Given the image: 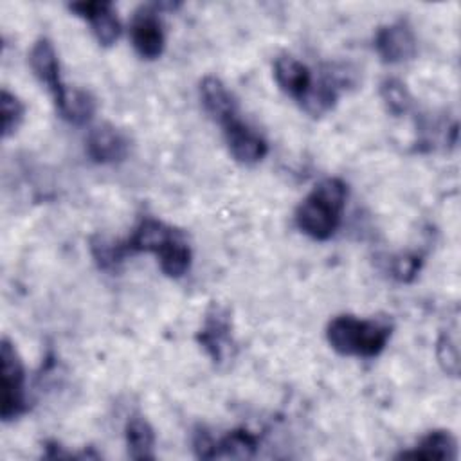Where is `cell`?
Here are the masks:
<instances>
[{
    "label": "cell",
    "mask_w": 461,
    "mask_h": 461,
    "mask_svg": "<svg viewBox=\"0 0 461 461\" xmlns=\"http://www.w3.org/2000/svg\"><path fill=\"white\" fill-rule=\"evenodd\" d=\"M124 438L128 456L131 459H155V432L153 427L142 416L135 414L126 421Z\"/></svg>",
    "instance_id": "obj_17"
},
{
    "label": "cell",
    "mask_w": 461,
    "mask_h": 461,
    "mask_svg": "<svg viewBox=\"0 0 461 461\" xmlns=\"http://www.w3.org/2000/svg\"><path fill=\"white\" fill-rule=\"evenodd\" d=\"M29 65L36 76V79L49 90V94L54 99L56 110H59L65 104L68 88L61 81L59 74V59L56 54V49L50 40L38 38L29 52Z\"/></svg>",
    "instance_id": "obj_6"
},
{
    "label": "cell",
    "mask_w": 461,
    "mask_h": 461,
    "mask_svg": "<svg viewBox=\"0 0 461 461\" xmlns=\"http://www.w3.org/2000/svg\"><path fill=\"white\" fill-rule=\"evenodd\" d=\"M182 230L173 229L171 225L146 216L139 221V225L133 229L130 238L119 241L122 254L130 256L135 252H153L158 254L173 238H176Z\"/></svg>",
    "instance_id": "obj_10"
},
{
    "label": "cell",
    "mask_w": 461,
    "mask_h": 461,
    "mask_svg": "<svg viewBox=\"0 0 461 461\" xmlns=\"http://www.w3.org/2000/svg\"><path fill=\"white\" fill-rule=\"evenodd\" d=\"M348 81L339 76V72L328 70L321 79L312 81L306 94L297 101L299 106L312 117H321L328 113L339 101V92Z\"/></svg>",
    "instance_id": "obj_12"
},
{
    "label": "cell",
    "mask_w": 461,
    "mask_h": 461,
    "mask_svg": "<svg viewBox=\"0 0 461 461\" xmlns=\"http://www.w3.org/2000/svg\"><path fill=\"white\" fill-rule=\"evenodd\" d=\"M375 50L384 63H405L418 52L414 31L405 20H398L380 27L375 34Z\"/></svg>",
    "instance_id": "obj_7"
},
{
    "label": "cell",
    "mask_w": 461,
    "mask_h": 461,
    "mask_svg": "<svg viewBox=\"0 0 461 461\" xmlns=\"http://www.w3.org/2000/svg\"><path fill=\"white\" fill-rule=\"evenodd\" d=\"M421 268V256L416 252H402L389 259V272L400 283H411Z\"/></svg>",
    "instance_id": "obj_23"
},
{
    "label": "cell",
    "mask_w": 461,
    "mask_h": 461,
    "mask_svg": "<svg viewBox=\"0 0 461 461\" xmlns=\"http://www.w3.org/2000/svg\"><path fill=\"white\" fill-rule=\"evenodd\" d=\"M196 342L218 366L229 362L234 357L236 344L230 331V317L225 308L212 304L207 310L203 324L196 333Z\"/></svg>",
    "instance_id": "obj_4"
},
{
    "label": "cell",
    "mask_w": 461,
    "mask_h": 461,
    "mask_svg": "<svg viewBox=\"0 0 461 461\" xmlns=\"http://www.w3.org/2000/svg\"><path fill=\"white\" fill-rule=\"evenodd\" d=\"M274 77L279 88L299 101L312 85L310 68L290 54H281L274 61Z\"/></svg>",
    "instance_id": "obj_13"
},
{
    "label": "cell",
    "mask_w": 461,
    "mask_h": 461,
    "mask_svg": "<svg viewBox=\"0 0 461 461\" xmlns=\"http://www.w3.org/2000/svg\"><path fill=\"white\" fill-rule=\"evenodd\" d=\"M130 140L110 122L94 126L86 135V153L97 164H113L128 157Z\"/></svg>",
    "instance_id": "obj_9"
},
{
    "label": "cell",
    "mask_w": 461,
    "mask_h": 461,
    "mask_svg": "<svg viewBox=\"0 0 461 461\" xmlns=\"http://www.w3.org/2000/svg\"><path fill=\"white\" fill-rule=\"evenodd\" d=\"M0 106H2V137L7 139L20 128L25 115V104L14 94L4 88L0 97Z\"/></svg>",
    "instance_id": "obj_21"
},
{
    "label": "cell",
    "mask_w": 461,
    "mask_h": 461,
    "mask_svg": "<svg viewBox=\"0 0 461 461\" xmlns=\"http://www.w3.org/2000/svg\"><path fill=\"white\" fill-rule=\"evenodd\" d=\"M158 265L160 270L167 277H182L189 267H191V249L185 241L184 232H180L176 238H173L158 254Z\"/></svg>",
    "instance_id": "obj_18"
},
{
    "label": "cell",
    "mask_w": 461,
    "mask_h": 461,
    "mask_svg": "<svg viewBox=\"0 0 461 461\" xmlns=\"http://www.w3.org/2000/svg\"><path fill=\"white\" fill-rule=\"evenodd\" d=\"M380 97L385 110L394 117L407 113L414 103L407 85L396 77H385L380 83Z\"/></svg>",
    "instance_id": "obj_20"
},
{
    "label": "cell",
    "mask_w": 461,
    "mask_h": 461,
    "mask_svg": "<svg viewBox=\"0 0 461 461\" xmlns=\"http://www.w3.org/2000/svg\"><path fill=\"white\" fill-rule=\"evenodd\" d=\"M130 38L137 54L144 59H157L164 52L166 38L157 5H140L130 23Z\"/></svg>",
    "instance_id": "obj_5"
},
{
    "label": "cell",
    "mask_w": 461,
    "mask_h": 461,
    "mask_svg": "<svg viewBox=\"0 0 461 461\" xmlns=\"http://www.w3.org/2000/svg\"><path fill=\"white\" fill-rule=\"evenodd\" d=\"M72 13L90 22L92 32L99 45L110 47L117 41L121 34V23L117 18V13L113 11V5L110 2L103 0H92V2H74L68 5Z\"/></svg>",
    "instance_id": "obj_11"
},
{
    "label": "cell",
    "mask_w": 461,
    "mask_h": 461,
    "mask_svg": "<svg viewBox=\"0 0 461 461\" xmlns=\"http://www.w3.org/2000/svg\"><path fill=\"white\" fill-rule=\"evenodd\" d=\"M346 198L348 185L340 178L330 176L317 182L306 198L297 205L295 225L312 240H330L340 223Z\"/></svg>",
    "instance_id": "obj_1"
},
{
    "label": "cell",
    "mask_w": 461,
    "mask_h": 461,
    "mask_svg": "<svg viewBox=\"0 0 461 461\" xmlns=\"http://www.w3.org/2000/svg\"><path fill=\"white\" fill-rule=\"evenodd\" d=\"M436 355L445 373L457 376L459 373V351H457V339L450 333V330L441 331L438 344H436Z\"/></svg>",
    "instance_id": "obj_22"
},
{
    "label": "cell",
    "mask_w": 461,
    "mask_h": 461,
    "mask_svg": "<svg viewBox=\"0 0 461 461\" xmlns=\"http://www.w3.org/2000/svg\"><path fill=\"white\" fill-rule=\"evenodd\" d=\"M259 439L247 429H234L214 439L211 459H250L256 456Z\"/></svg>",
    "instance_id": "obj_16"
},
{
    "label": "cell",
    "mask_w": 461,
    "mask_h": 461,
    "mask_svg": "<svg viewBox=\"0 0 461 461\" xmlns=\"http://www.w3.org/2000/svg\"><path fill=\"white\" fill-rule=\"evenodd\" d=\"M200 99L205 112L218 122L223 124L236 113V103L230 92L225 88L221 79L214 76H205L200 81Z\"/></svg>",
    "instance_id": "obj_14"
},
{
    "label": "cell",
    "mask_w": 461,
    "mask_h": 461,
    "mask_svg": "<svg viewBox=\"0 0 461 461\" xmlns=\"http://www.w3.org/2000/svg\"><path fill=\"white\" fill-rule=\"evenodd\" d=\"M396 457L402 459H456L457 457V441L448 430H432L420 439V443L405 452H400Z\"/></svg>",
    "instance_id": "obj_15"
},
{
    "label": "cell",
    "mask_w": 461,
    "mask_h": 461,
    "mask_svg": "<svg viewBox=\"0 0 461 461\" xmlns=\"http://www.w3.org/2000/svg\"><path fill=\"white\" fill-rule=\"evenodd\" d=\"M391 330V324L385 321L337 315L328 322L326 339L339 355L373 358L385 348Z\"/></svg>",
    "instance_id": "obj_2"
},
{
    "label": "cell",
    "mask_w": 461,
    "mask_h": 461,
    "mask_svg": "<svg viewBox=\"0 0 461 461\" xmlns=\"http://www.w3.org/2000/svg\"><path fill=\"white\" fill-rule=\"evenodd\" d=\"M221 128H223L225 144L230 155L234 157V160L250 166L263 160L265 155L268 153L267 140L259 133L250 130L238 115L225 121Z\"/></svg>",
    "instance_id": "obj_8"
},
{
    "label": "cell",
    "mask_w": 461,
    "mask_h": 461,
    "mask_svg": "<svg viewBox=\"0 0 461 461\" xmlns=\"http://www.w3.org/2000/svg\"><path fill=\"white\" fill-rule=\"evenodd\" d=\"M59 115L72 124H85L95 113V99L79 88H68L65 104L58 110Z\"/></svg>",
    "instance_id": "obj_19"
},
{
    "label": "cell",
    "mask_w": 461,
    "mask_h": 461,
    "mask_svg": "<svg viewBox=\"0 0 461 461\" xmlns=\"http://www.w3.org/2000/svg\"><path fill=\"white\" fill-rule=\"evenodd\" d=\"M0 418L11 421L27 411L25 369L14 344L4 337L0 342Z\"/></svg>",
    "instance_id": "obj_3"
}]
</instances>
